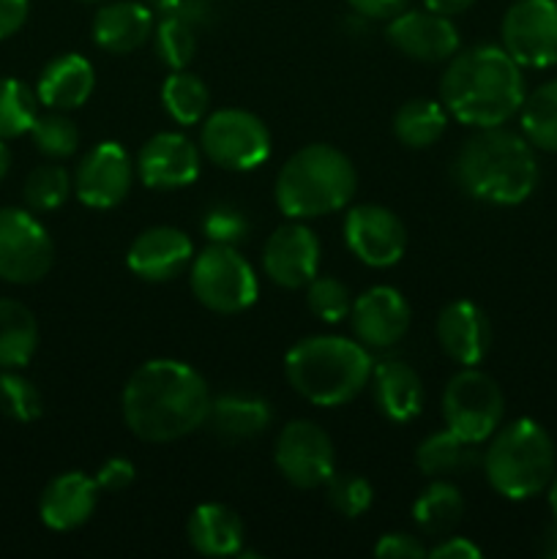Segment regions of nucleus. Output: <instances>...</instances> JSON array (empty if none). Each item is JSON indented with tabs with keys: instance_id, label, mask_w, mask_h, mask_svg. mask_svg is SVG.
Here are the masks:
<instances>
[{
	"instance_id": "f257e3e1",
	"label": "nucleus",
	"mask_w": 557,
	"mask_h": 559,
	"mask_svg": "<svg viewBox=\"0 0 557 559\" xmlns=\"http://www.w3.org/2000/svg\"><path fill=\"white\" fill-rule=\"evenodd\" d=\"M208 382L189 364L156 358L142 364L123 388V420L145 442H175L202 429L211 413Z\"/></svg>"
},
{
	"instance_id": "f03ea898",
	"label": "nucleus",
	"mask_w": 557,
	"mask_h": 559,
	"mask_svg": "<svg viewBox=\"0 0 557 559\" xmlns=\"http://www.w3.org/2000/svg\"><path fill=\"white\" fill-rule=\"evenodd\" d=\"M524 96L522 66L495 44L457 52L440 80L448 115L473 129L508 123L519 115Z\"/></svg>"
},
{
	"instance_id": "7ed1b4c3",
	"label": "nucleus",
	"mask_w": 557,
	"mask_h": 559,
	"mask_svg": "<svg viewBox=\"0 0 557 559\" xmlns=\"http://www.w3.org/2000/svg\"><path fill=\"white\" fill-rule=\"evenodd\" d=\"M453 180L464 194L491 205H519L538 186V158L524 134L502 126L478 129L453 158Z\"/></svg>"
},
{
	"instance_id": "20e7f679",
	"label": "nucleus",
	"mask_w": 557,
	"mask_h": 559,
	"mask_svg": "<svg viewBox=\"0 0 557 559\" xmlns=\"http://www.w3.org/2000/svg\"><path fill=\"white\" fill-rule=\"evenodd\" d=\"M369 349L344 336H309L289 347L284 374L295 393L317 407H342L353 402L371 380Z\"/></svg>"
},
{
	"instance_id": "39448f33",
	"label": "nucleus",
	"mask_w": 557,
	"mask_h": 559,
	"mask_svg": "<svg viewBox=\"0 0 557 559\" xmlns=\"http://www.w3.org/2000/svg\"><path fill=\"white\" fill-rule=\"evenodd\" d=\"M358 189L353 162L339 147L311 142L284 162L276 178V202L289 218H317L342 211Z\"/></svg>"
},
{
	"instance_id": "423d86ee",
	"label": "nucleus",
	"mask_w": 557,
	"mask_h": 559,
	"mask_svg": "<svg viewBox=\"0 0 557 559\" xmlns=\"http://www.w3.org/2000/svg\"><path fill=\"white\" fill-rule=\"evenodd\" d=\"M484 473L491 489L513 502L533 500L549 489L557 453L549 431L530 418L511 420L489 437Z\"/></svg>"
},
{
	"instance_id": "0eeeda50",
	"label": "nucleus",
	"mask_w": 557,
	"mask_h": 559,
	"mask_svg": "<svg viewBox=\"0 0 557 559\" xmlns=\"http://www.w3.org/2000/svg\"><path fill=\"white\" fill-rule=\"evenodd\" d=\"M191 293L216 314H238L257 304L260 282L238 246L211 243L191 260Z\"/></svg>"
},
{
	"instance_id": "6e6552de",
	"label": "nucleus",
	"mask_w": 557,
	"mask_h": 559,
	"mask_svg": "<svg viewBox=\"0 0 557 559\" xmlns=\"http://www.w3.org/2000/svg\"><path fill=\"white\" fill-rule=\"evenodd\" d=\"M506 396L495 377L478 371L475 366H464L459 374L448 380L442 391V418L446 429L462 437L470 445H481L502 426Z\"/></svg>"
},
{
	"instance_id": "1a4fd4ad",
	"label": "nucleus",
	"mask_w": 557,
	"mask_h": 559,
	"mask_svg": "<svg viewBox=\"0 0 557 559\" xmlns=\"http://www.w3.org/2000/svg\"><path fill=\"white\" fill-rule=\"evenodd\" d=\"M200 147L216 167L249 173L271 156V131L249 109L224 107L202 120Z\"/></svg>"
},
{
	"instance_id": "9d476101",
	"label": "nucleus",
	"mask_w": 557,
	"mask_h": 559,
	"mask_svg": "<svg viewBox=\"0 0 557 559\" xmlns=\"http://www.w3.org/2000/svg\"><path fill=\"white\" fill-rule=\"evenodd\" d=\"M55 262V246L31 211L0 207V278L9 284H36Z\"/></svg>"
},
{
	"instance_id": "9b49d317",
	"label": "nucleus",
	"mask_w": 557,
	"mask_h": 559,
	"mask_svg": "<svg viewBox=\"0 0 557 559\" xmlns=\"http://www.w3.org/2000/svg\"><path fill=\"white\" fill-rule=\"evenodd\" d=\"M500 36L522 69L557 66V0H517L502 16Z\"/></svg>"
},
{
	"instance_id": "f8f14e48",
	"label": "nucleus",
	"mask_w": 557,
	"mask_h": 559,
	"mask_svg": "<svg viewBox=\"0 0 557 559\" xmlns=\"http://www.w3.org/2000/svg\"><path fill=\"white\" fill-rule=\"evenodd\" d=\"M276 467L298 489H320L336 473L333 442L315 420H289L276 440Z\"/></svg>"
},
{
	"instance_id": "ddd939ff",
	"label": "nucleus",
	"mask_w": 557,
	"mask_h": 559,
	"mask_svg": "<svg viewBox=\"0 0 557 559\" xmlns=\"http://www.w3.org/2000/svg\"><path fill=\"white\" fill-rule=\"evenodd\" d=\"M134 164L120 142H98L80 158L74 173V194L82 205L109 211L129 197Z\"/></svg>"
},
{
	"instance_id": "4468645a",
	"label": "nucleus",
	"mask_w": 557,
	"mask_h": 559,
	"mask_svg": "<svg viewBox=\"0 0 557 559\" xmlns=\"http://www.w3.org/2000/svg\"><path fill=\"white\" fill-rule=\"evenodd\" d=\"M344 240L355 260L369 267H391L407 251L402 218L382 205H355L344 218Z\"/></svg>"
},
{
	"instance_id": "2eb2a0df",
	"label": "nucleus",
	"mask_w": 557,
	"mask_h": 559,
	"mask_svg": "<svg viewBox=\"0 0 557 559\" xmlns=\"http://www.w3.org/2000/svg\"><path fill=\"white\" fill-rule=\"evenodd\" d=\"M262 267L273 284L284 289H300L320 271V240L315 229L293 218L284 227L273 229L262 246Z\"/></svg>"
},
{
	"instance_id": "dca6fc26",
	"label": "nucleus",
	"mask_w": 557,
	"mask_h": 559,
	"mask_svg": "<svg viewBox=\"0 0 557 559\" xmlns=\"http://www.w3.org/2000/svg\"><path fill=\"white\" fill-rule=\"evenodd\" d=\"M388 41L420 63H442L459 52V31L451 16L437 11H399L386 31Z\"/></svg>"
},
{
	"instance_id": "f3484780",
	"label": "nucleus",
	"mask_w": 557,
	"mask_h": 559,
	"mask_svg": "<svg viewBox=\"0 0 557 559\" xmlns=\"http://www.w3.org/2000/svg\"><path fill=\"white\" fill-rule=\"evenodd\" d=\"M137 175L147 189H183L200 178V151L178 131L153 134L137 156Z\"/></svg>"
},
{
	"instance_id": "a211bd4d",
	"label": "nucleus",
	"mask_w": 557,
	"mask_h": 559,
	"mask_svg": "<svg viewBox=\"0 0 557 559\" xmlns=\"http://www.w3.org/2000/svg\"><path fill=\"white\" fill-rule=\"evenodd\" d=\"M349 322L366 349H388L407 336L410 306L399 289L380 284L353 300Z\"/></svg>"
},
{
	"instance_id": "6ab92c4d",
	"label": "nucleus",
	"mask_w": 557,
	"mask_h": 559,
	"mask_svg": "<svg viewBox=\"0 0 557 559\" xmlns=\"http://www.w3.org/2000/svg\"><path fill=\"white\" fill-rule=\"evenodd\" d=\"M194 260V243L178 227H151L140 233L131 243L126 262L131 273L145 282H173Z\"/></svg>"
},
{
	"instance_id": "aec40b11",
	"label": "nucleus",
	"mask_w": 557,
	"mask_h": 559,
	"mask_svg": "<svg viewBox=\"0 0 557 559\" xmlns=\"http://www.w3.org/2000/svg\"><path fill=\"white\" fill-rule=\"evenodd\" d=\"M437 342L442 353L459 366H478L489 355L491 325L489 317L470 300H453L437 317Z\"/></svg>"
},
{
	"instance_id": "412c9836",
	"label": "nucleus",
	"mask_w": 557,
	"mask_h": 559,
	"mask_svg": "<svg viewBox=\"0 0 557 559\" xmlns=\"http://www.w3.org/2000/svg\"><path fill=\"white\" fill-rule=\"evenodd\" d=\"M98 495H102V489H98L96 478L71 469V473L49 480L47 489L42 491L38 516L55 533H69V530L82 527L93 516Z\"/></svg>"
},
{
	"instance_id": "4be33fe9",
	"label": "nucleus",
	"mask_w": 557,
	"mask_h": 559,
	"mask_svg": "<svg viewBox=\"0 0 557 559\" xmlns=\"http://www.w3.org/2000/svg\"><path fill=\"white\" fill-rule=\"evenodd\" d=\"M375 404L393 424H410L424 413L426 391L418 371L404 360H382L371 369Z\"/></svg>"
},
{
	"instance_id": "5701e85b",
	"label": "nucleus",
	"mask_w": 557,
	"mask_h": 559,
	"mask_svg": "<svg viewBox=\"0 0 557 559\" xmlns=\"http://www.w3.org/2000/svg\"><path fill=\"white\" fill-rule=\"evenodd\" d=\"M93 87H96V71L91 60L76 52H66L44 66L36 96L44 107L69 112V109H80L91 98Z\"/></svg>"
},
{
	"instance_id": "b1692460",
	"label": "nucleus",
	"mask_w": 557,
	"mask_h": 559,
	"mask_svg": "<svg viewBox=\"0 0 557 559\" xmlns=\"http://www.w3.org/2000/svg\"><path fill=\"white\" fill-rule=\"evenodd\" d=\"M153 33V11L140 0H115L93 16V41L112 55L140 49Z\"/></svg>"
},
{
	"instance_id": "393cba45",
	"label": "nucleus",
	"mask_w": 557,
	"mask_h": 559,
	"mask_svg": "<svg viewBox=\"0 0 557 559\" xmlns=\"http://www.w3.org/2000/svg\"><path fill=\"white\" fill-rule=\"evenodd\" d=\"M186 535L191 549L202 557H235L244 549V522L222 502L197 506L186 524Z\"/></svg>"
},
{
	"instance_id": "a878e982",
	"label": "nucleus",
	"mask_w": 557,
	"mask_h": 559,
	"mask_svg": "<svg viewBox=\"0 0 557 559\" xmlns=\"http://www.w3.org/2000/svg\"><path fill=\"white\" fill-rule=\"evenodd\" d=\"M271 404L251 393H224L211 402L208 424L213 435L227 442H244L260 437L271 426Z\"/></svg>"
},
{
	"instance_id": "bb28decb",
	"label": "nucleus",
	"mask_w": 557,
	"mask_h": 559,
	"mask_svg": "<svg viewBox=\"0 0 557 559\" xmlns=\"http://www.w3.org/2000/svg\"><path fill=\"white\" fill-rule=\"evenodd\" d=\"M38 349L36 317L20 300L0 298V371L22 369Z\"/></svg>"
},
{
	"instance_id": "cd10ccee",
	"label": "nucleus",
	"mask_w": 557,
	"mask_h": 559,
	"mask_svg": "<svg viewBox=\"0 0 557 559\" xmlns=\"http://www.w3.org/2000/svg\"><path fill=\"white\" fill-rule=\"evenodd\" d=\"M448 118L451 115H448L446 104L431 102V98H413L393 115V134L404 147L424 151L446 134Z\"/></svg>"
},
{
	"instance_id": "c85d7f7f",
	"label": "nucleus",
	"mask_w": 557,
	"mask_h": 559,
	"mask_svg": "<svg viewBox=\"0 0 557 559\" xmlns=\"http://www.w3.org/2000/svg\"><path fill=\"white\" fill-rule=\"evenodd\" d=\"M464 516V497L448 480H431L413 506V519L426 535H448Z\"/></svg>"
},
{
	"instance_id": "c756f323",
	"label": "nucleus",
	"mask_w": 557,
	"mask_h": 559,
	"mask_svg": "<svg viewBox=\"0 0 557 559\" xmlns=\"http://www.w3.org/2000/svg\"><path fill=\"white\" fill-rule=\"evenodd\" d=\"M519 123L524 140L535 151L557 153V80L544 82L530 96H524Z\"/></svg>"
},
{
	"instance_id": "7c9ffc66",
	"label": "nucleus",
	"mask_w": 557,
	"mask_h": 559,
	"mask_svg": "<svg viewBox=\"0 0 557 559\" xmlns=\"http://www.w3.org/2000/svg\"><path fill=\"white\" fill-rule=\"evenodd\" d=\"M162 104L175 123L194 126L202 123L208 109H211V91H208V85L200 76L180 69L164 80Z\"/></svg>"
},
{
	"instance_id": "2f4dec72",
	"label": "nucleus",
	"mask_w": 557,
	"mask_h": 559,
	"mask_svg": "<svg viewBox=\"0 0 557 559\" xmlns=\"http://www.w3.org/2000/svg\"><path fill=\"white\" fill-rule=\"evenodd\" d=\"M475 462V445L464 442L451 429L429 435L415 451V464L429 478H442L467 469Z\"/></svg>"
},
{
	"instance_id": "473e14b6",
	"label": "nucleus",
	"mask_w": 557,
	"mask_h": 559,
	"mask_svg": "<svg viewBox=\"0 0 557 559\" xmlns=\"http://www.w3.org/2000/svg\"><path fill=\"white\" fill-rule=\"evenodd\" d=\"M38 118V96L14 76H0V140H14L31 131Z\"/></svg>"
},
{
	"instance_id": "72a5a7b5",
	"label": "nucleus",
	"mask_w": 557,
	"mask_h": 559,
	"mask_svg": "<svg viewBox=\"0 0 557 559\" xmlns=\"http://www.w3.org/2000/svg\"><path fill=\"white\" fill-rule=\"evenodd\" d=\"M31 140L36 151H42L47 158H69L80 147V129L74 120L60 109H52L47 115H38L31 126Z\"/></svg>"
},
{
	"instance_id": "f704fd0d",
	"label": "nucleus",
	"mask_w": 557,
	"mask_h": 559,
	"mask_svg": "<svg viewBox=\"0 0 557 559\" xmlns=\"http://www.w3.org/2000/svg\"><path fill=\"white\" fill-rule=\"evenodd\" d=\"M71 189H74V180H71V175L60 164H42V167H36L27 175L22 194H25L31 211L49 213L58 211L69 200Z\"/></svg>"
},
{
	"instance_id": "c9c22d12",
	"label": "nucleus",
	"mask_w": 557,
	"mask_h": 559,
	"mask_svg": "<svg viewBox=\"0 0 557 559\" xmlns=\"http://www.w3.org/2000/svg\"><path fill=\"white\" fill-rule=\"evenodd\" d=\"M0 409L16 424H33L42 418L44 399L38 388L20 369H3L0 374Z\"/></svg>"
},
{
	"instance_id": "e433bc0d",
	"label": "nucleus",
	"mask_w": 557,
	"mask_h": 559,
	"mask_svg": "<svg viewBox=\"0 0 557 559\" xmlns=\"http://www.w3.org/2000/svg\"><path fill=\"white\" fill-rule=\"evenodd\" d=\"M156 55L167 69L180 71L191 63L197 52L194 25L180 16H162L156 25Z\"/></svg>"
},
{
	"instance_id": "4c0bfd02",
	"label": "nucleus",
	"mask_w": 557,
	"mask_h": 559,
	"mask_svg": "<svg viewBox=\"0 0 557 559\" xmlns=\"http://www.w3.org/2000/svg\"><path fill=\"white\" fill-rule=\"evenodd\" d=\"M306 304H309L311 314L317 320L328 322V325L342 322L344 317H349V309H353L349 289L339 278L320 276V273L306 284Z\"/></svg>"
},
{
	"instance_id": "58836bf2",
	"label": "nucleus",
	"mask_w": 557,
	"mask_h": 559,
	"mask_svg": "<svg viewBox=\"0 0 557 559\" xmlns=\"http://www.w3.org/2000/svg\"><path fill=\"white\" fill-rule=\"evenodd\" d=\"M325 486H328V502H331L333 511L342 513L344 519L364 516V513L371 508V500H375L371 484L364 478V475L333 473Z\"/></svg>"
},
{
	"instance_id": "ea45409f",
	"label": "nucleus",
	"mask_w": 557,
	"mask_h": 559,
	"mask_svg": "<svg viewBox=\"0 0 557 559\" xmlns=\"http://www.w3.org/2000/svg\"><path fill=\"white\" fill-rule=\"evenodd\" d=\"M202 233L211 243L240 246L249 238V218L233 205H213L202 216Z\"/></svg>"
},
{
	"instance_id": "a19ab883",
	"label": "nucleus",
	"mask_w": 557,
	"mask_h": 559,
	"mask_svg": "<svg viewBox=\"0 0 557 559\" xmlns=\"http://www.w3.org/2000/svg\"><path fill=\"white\" fill-rule=\"evenodd\" d=\"M375 557L380 559H420L429 557V549L420 544V538L407 533H388L377 540Z\"/></svg>"
},
{
	"instance_id": "79ce46f5",
	"label": "nucleus",
	"mask_w": 557,
	"mask_h": 559,
	"mask_svg": "<svg viewBox=\"0 0 557 559\" xmlns=\"http://www.w3.org/2000/svg\"><path fill=\"white\" fill-rule=\"evenodd\" d=\"M134 478H137L134 462H129V459L123 456L107 459L96 473V484L102 491H123L134 484Z\"/></svg>"
},
{
	"instance_id": "37998d69",
	"label": "nucleus",
	"mask_w": 557,
	"mask_h": 559,
	"mask_svg": "<svg viewBox=\"0 0 557 559\" xmlns=\"http://www.w3.org/2000/svg\"><path fill=\"white\" fill-rule=\"evenodd\" d=\"M153 9L162 16H180L191 25H202L211 20V3L208 0H153Z\"/></svg>"
},
{
	"instance_id": "c03bdc74",
	"label": "nucleus",
	"mask_w": 557,
	"mask_h": 559,
	"mask_svg": "<svg viewBox=\"0 0 557 559\" xmlns=\"http://www.w3.org/2000/svg\"><path fill=\"white\" fill-rule=\"evenodd\" d=\"M31 14V0H0V41L14 36Z\"/></svg>"
},
{
	"instance_id": "a18cd8bd",
	"label": "nucleus",
	"mask_w": 557,
	"mask_h": 559,
	"mask_svg": "<svg viewBox=\"0 0 557 559\" xmlns=\"http://www.w3.org/2000/svg\"><path fill=\"white\" fill-rule=\"evenodd\" d=\"M355 14L366 20H391L399 11H404L407 0H347Z\"/></svg>"
},
{
	"instance_id": "49530a36",
	"label": "nucleus",
	"mask_w": 557,
	"mask_h": 559,
	"mask_svg": "<svg viewBox=\"0 0 557 559\" xmlns=\"http://www.w3.org/2000/svg\"><path fill=\"white\" fill-rule=\"evenodd\" d=\"M429 557H435V559H478L481 549L473 544V540L459 538V535L448 538V535H446L440 544L431 546Z\"/></svg>"
},
{
	"instance_id": "de8ad7c7",
	"label": "nucleus",
	"mask_w": 557,
	"mask_h": 559,
	"mask_svg": "<svg viewBox=\"0 0 557 559\" xmlns=\"http://www.w3.org/2000/svg\"><path fill=\"white\" fill-rule=\"evenodd\" d=\"M475 0H424V5L429 11H437L442 16H453V14H462L473 5Z\"/></svg>"
},
{
	"instance_id": "09e8293b",
	"label": "nucleus",
	"mask_w": 557,
	"mask_h": 559,
	"mask_svg": "<svg viewBox=\"0 0 557 559\" xmlns=\"http://www.w3.org/2000/svg\"><path fill=\"white\" fill-rule=\"evenodd\" d=\"M541 555L549 557V559H557V527L549 530V533L544 535V544H541Z\"/></svg>"
},
{
	"instance_id": "8fccbe9b",
	"label": "nucleus",
	"mask_w": 557,
	"mask_h": 559,
	"mask_svg": "<svg viewBox=\"0 0 557 559\" xmlns=\"http://www.w3.org/2000/svg\"><path fill=\"white\" fill-rule=\"evenodd\" d=\"M9 169H11V151L9 145H5V140H0V180L9 175Z\"/></svg>"
},
{
	"instance_id": "3c124183",
	"label": "nucleus",
	"mask_w": 557,
	"mask_h": 559,
	"mask_svg": "<svg viewBox=\"0 0 557 559\" xmlns=\"http://www.w3.org/2000/svg\"><path fill=\"white\" fill-rule=\"evenodd\" d=\"M549 508H552V513H555V519H557V473H555V478H552V484H549Z\"/></svg>"
},
{
	"instance_id": "603ef678",
	"label": "nucleus",
	"mask_w": 557,
	"mask_h": 559,
	"mask_svg": "<svg viewBox=\"0 0 557 559\" xmlns=\"http://www.w3.org/2000/svg\"><path fill=\"white\" fill-rule=\"evenodd\" d=\"M87 3H93V0H87Z\"/></svg>"
}]
</instances>
